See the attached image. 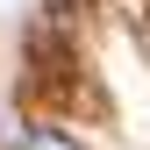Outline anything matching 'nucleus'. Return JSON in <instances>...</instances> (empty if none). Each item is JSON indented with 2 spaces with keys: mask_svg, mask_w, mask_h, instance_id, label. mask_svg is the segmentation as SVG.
I'll return each instance as SVG.
<instances>
[{
  "mask_svg": "<svg viewBox=\"0 0 150 150\" xmlns=\"http://www.w3.org/2000/svg\"><path fill=\"white\" fill-rule=\"evenodd\" d=\"M14 150H79V143H71L64 129H29V136L14 143Z\"/></svg>",
  "mask_w": 150,
  "mask_h": 150,
  "instance_id": "obj_1",
  "label": "nucleus"
}]
</instances>
